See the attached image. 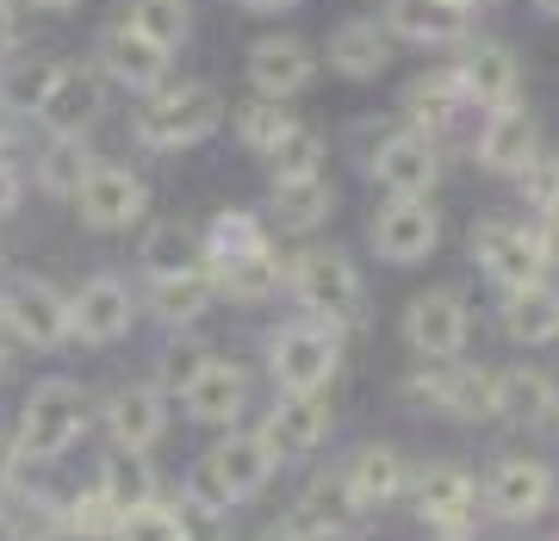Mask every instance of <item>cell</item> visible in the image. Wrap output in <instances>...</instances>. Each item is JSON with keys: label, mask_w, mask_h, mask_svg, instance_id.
Listing matches in <instances>:
<instances>
[{"label": "cell", "mask_w": 559, "mask_h": 541, "mask_svg": "<svg viewBox=\"0 0 559 541\" xmlns=\"http://www.w3.org/2000/svg\"><path fill=\"white\" fill-rule=\"evenodd\" d=\"M286 131H293V113H286V101H267V94H261V101H249V106L237 113V138H242V150H255V156H267V150H274Z\"/></svg>", "instance_id": "obj_36"}, {"label": "cell", "mask_w": 559, "mask_h": 541, "mask_svg": "<svg viewBox=\"0 0 559 541\" xmlns=\"http://www.w3.org/2000/svg\"><path fill=\"white\" fill-rule=\"evenodd\" d=\"M342 485H348V498H355L360 510H385L392 498H404V485H411V467H404V455L392 448V442H367L355 461H348Z\"/></svg>", "instance_id": "obj_23"}, {"label": "cell", "mask_w": 559, "mask_h": 541, "mask_svg": "<svg viewBox=\"0 0 559 541\" xmlns=\"http://www.w3.org/2000/svg\"><path fill=\"white\" fill-rule=\"evenodd\" d=\"M318 75V57H311V44L305 38H261L249 50V87L267 94V101H293L305 94Z\"/></svg>", "instance_id": "obj_18"}, {"label": "cell", "mask_w": 559, "mask_h": 541, "mask_svg": "<svg viewBox=\"0 0 559 541\" xmlns=\"http://www.w3.org/2000/svg\"><path fill=\"white\" fill-rule=\"evenodd\" d=\"M94 175V156L87 150H75V138H57V150L44 156V168H38V180L50 187V193H69L75 200V187Z\"/></svg>", "instance_id": "obj_42"}, {"label": "cell", "mask_w": 559, "mask_h": 541, "mask_svg": "<svg viewBox=\"0 0 559 541\" xmlns=\"http://www.w3.org/2000/svg\"><path fill=\"white\" fill-rule=\"evenodd\" d=\"M540 13H554V20H559V0H540Z\"/></svg>", "instance_id": "obj_55"}, {"label": "cell", "mask_w": 559, "mask_h": 541, "mask_svg": "<svg viewBox=\"0 0 559 541\" xmlns=\"http://www.w3.org/2000/svg\"><path fill=\"white\" fill-rule=\"evenodd\" d=\"M510 423H547L559 417V386L540 367H503V411Z\"/></svg>", "instance_id": "obj_32"}, {"label": "cell", "mask_w": 559, "mask_h": 541, "mask_svg": "<svg viewBox=\"0 0 559 541\" xmlns=\"http://www.w3.org/2000/svg\"><path fill=\"white\" fill-rule=\"evenodd\" d=\"M503 337L522 342V349H540V342L559 337V293L547 281L535 286H516L510 299H503Z\"/></svg>", "instance_id": "obj_28"}, {"label": "cell", "mask_w": 559, "mask_h": 541, "mask_svg": "<svg viewBox=\"0 0 559 541\" xmlns=\"http://www.w3.org/2000/svg\"><path fill=\"white\" fill-rule=\"evenodd\" d=\"M460 106H466V94H460L454 69H429V75H417L404 87V119L417 125V131H441Z\"/></svg>", "instance_id": "obj_31"}, {"label": "cell", "mask_w": 559, "mask_h": 541, "mask_svg": "<svg viewBox=\"0 0 559 541\" xmlns=\"http://www.w3.org/2000/svg\"><path fill=\"white\" fill-rule=\"evenodd\" d=\"M417 510H423V522H429L436 536L466 541V536H473V522H479V480H473V473H466L460 461L423 467V480H417Z\"/></svg>", "instance_id": "obj_8"}, {"label": "cell", "mask_w": 559, "mask_h": 541, "mask_svg": "<svg viewBox=\"0 0 559 541\" xmlns=\"http://www.w3.org/2000/svg\"><path fill=\"white\" fill-rule=\"evenodd\" d=\"M20 461H25V455H20V442H13V436H0V498L13 492V473H20Z\"/></svg>", "instance_id": "obj_48"}, {"label": "cell", "mask_w": 559, "mask_h": 541, "mask_svg": "<svg viewBox=\"0 0 559 541\" xmlns=\"http://www.w3.org/2000/svg\"><path fill=\"white\" fill-rule=\"evenodd\" d=\"M473 261L485 268V281L503 286V293L547 281V268H554V261L540 256L535 231L516 224V219H479L473 224Z\"/></svg>", "instance_id": "obj_5"}, {"label": "cell", "mask_w": 559, "mask_h": 541, "mask_svg": "<svg viewBox=\"0 0 559 541\" xmlns=\"http://www.w3.org/2000/svg\"><path fill=\"white\" fill-rule=\"evenodd\" d=\"M392 62V32L380 20H348L330 32V69L348 81H373Z\"/></svg>", "instance_id": "obj_25"}, {"label": "cell", "mask_w": 559, "mask_h": 541, "mask_svg": "<svg viewBox=\"0 0 559 541\" xmlns=\"http://www.w3.org/2000/svg\"><path fill=\"white\" fill-rule=\"evenodd\" d=\"M119 504H112V492L106 485H94V492H81L69 510H62V529H75V536H87V541H112V529H119Z\"/></svg>", "instance_id": "obj_40"}, {"label": "cell", "mask_w": 559, "mask_h": 541, "mask_svg": "<svg viewBox=\"0 0 559 541\" xmlns=\"http://www.w3.org/2000/svg\"><path fill=\"white\" fill-rule=\"evenodd\" d=\"M267 162H274V180L323 175V138L311 131V125H293V131H286L274 150H267Z\"/></svg>", "instance_id": "obj_37"}, {"label": "cell", "mask_w": 559, "mask_h": 541, "mask_svg": "<svg viewBox=\"0 0 559 541\" xmlns=\"http://www.w3.org/2000/svg\"><path fill=\"white\" fill-rule=\"evenodd\" d=\"M373 249H380L392 268H411V261H429L441 249V212L429 205V193H392V200L373 212Z\"/></svg>", "instance_id": "obj_7"}, {"label": "cell", "mask_w": 559, "mask_h": 541, "mask_svg": "<svg viewBox=\"0 0 559 541\" xmlns=\"http://www.w3.org/2000/svg\"><path fill=\"white\" fill-rule=\"evenodd\" d=\"M473 156H479V168H491V175H522V168L540 156L535 113H528V106H498V113H485Z\"/></svg>", "instance_id": "obj_17"}, {"label": "cell", "mask_w": 559, "mask_h": 541, "mask_svg": "<svg viewBox=\"0 0 559 541\" xmlns=\"http://www.w3.org/2000/svg\"><path fill=\"white\" fill-rule=\"evenodd\" d=\"M342 367V324L299 318L267 337V374L280 392H323Z\"/></svg>", "instance_id": "obj_3"}, {"label": "cell", "mask_w": 559, "mask_h": 541, "mask_svg": "<svg viewBox=\"0 0 559 541\" xmlns=\"http://www.w3.org/2000/svg\"><path fill=\"white\" fill-rule=\"evenodd\" d=\"M330 399L323 392H286V399L261 417V430L255 436L274 448V461H299V455H311L323 436H330Z\"/></svg>", "instance_id": "obj_15"}, {"label": "cell", "mask_w": 559, "mask_h": 541, "mask_svg": "<svg viewBox=\"0 0 559 541\" xmlns=\"http://www.w3.org/2000/svg\"><path fill=\"white\" fill-rule=\"evenodd\" d=\"M0 374H7V349H0Z\"/></svg>", "instance_id": "obj_57"}, {"label": "cell", "mask_w": 559, "mask_h": 541, "mask_svg": "<svg viewBox=\"0 0 559 541\" xmlns=\"http://www.w3.org/2000/svg\"><path fill=\"white\" fill-rule=\"evenodd\" d=\"M255 249H267V231L249 212H218L212 231H205V261H237V256H255Z\"/></svg>", "instance_id": "obj_35"}, {"label": "cell", "mask_w": 559, "mask_h": 541, "mask_svg": "<svg viewBox=\"0 0 559 541\" xmlns=\"http://www.w3.org/2000/svg\"><path fill=\"white\" fill-rule=\"evenodd\" d=\"M224 125V101L205 81H180V87H150V101L138 106V143L150 150H193Z\"/></svg>", "instance_id": "obj_1"}, {"label": "cell", "mask_w": 559, "mask_h": 541, "mask_svg": "<svg viewBox=\"0 0 559 541\" xmlns=\"http://www.w3.org/2000/svg\"><path fill=\"white\" fill-rule=\"evenodd\" d=\"M143 205H150V193H143V180L131 175V168L94 162V175L75 187V212H81V224H94V231H131V224L143 219Z\"/></svg>", "instance_id": "obj_14"}, {"label": "cell", "mask_w": 559, "mask_h": 541, "mask_svg": "<svg viewBox=\"0 0 559 541\" xmlns=\"http://www.w3.org/2000/svg\"><path fill=\"white\" fill-rule=\"evenodd\" d=\"M87 430V404H81V392L69 380H44L32 399H25L20 411V455L25 461H57L62 448Z\"/></svg>", "instance_id": "obj_6"}, {"label": "cell", "mask_w": 559, "mask_h": 541, "mask_svg": "<svg viewBox=\"0 0 559 541\" xmlns=\"http://www.w3.org/2000/svg\"><path fill=\"white\" fill-rule=\"evenodd\" d=\"M280 281H286V268H280L274 249H255V256H237V261H212V286H218V299H230V305L274 299Z\"/></svg>", "instance_id": "obj_27"}, {"label": "cell", "mask_w": 559, "mask_h": 541, "mask_svg": "<svg viewBox=\"0 0 559 541\" xmlns=\"http://www.w3.org/2000/svg\"><path fill=\"white\" fill-rule=\"evenodd\" d=\"M106 106V87L94 69H81V62H57V75H50V87H44L38 101V119L50 138H81L87 125L100 119Z\"/></svg>", "instance_id": "obj_13"}, {"label": "cell", "mask_w": 559, "mask_h": 541, "mask_svg": "<svg viewBox=\"0 0 559 541\" xmlns=\"http://www.w3.org/2000/svg\"><path fill=\"white\" fill-rule=\"evenodd\" d=\"M180 399H187V417L205 423V430H230L242 417V404H249V374H242L237 361H218L205 355L187 380H180Z\"/></svg>", "instance_id": "obj_12"}, {"label": "cell", "mask_w": 559, "mask_h": 541, "mask_svg": "<svg viewBox=\"0 0 559 541\" xmlns=\"http://www.w3.org/2000/svg\"><path fill=\"white\" fill-rule=\"evenodd\" d=\"M32 7H75V0H32Z\"/></svg>", "instance_id": "obj_54"}, {"label": "cell", "mask_w": 559, "mask_h": 541, "mask_svg": "<svg viewBox=\"0 0 559 541\" xmlns=\"http://www.w3.org/2000/svg\"><path fill=\"white\" fill-rule=\"evenodd\" d=\"M516 187H522V200H528V212L559 205V156H547V150H540V156L516 175Z\"/></svg>", "instance_id": "obj_45"}, {"label": "cell", "mask_w": 559, "mask_h": 541, "mask_svg": "<svg viewBox=\"0 0 559 541\" xmlns=\"http://www.w3.org/2000/svg\"><path fill=\"white\" fill-rule=\"evenodd\" d=\"M286 522H293L299 536H311V541H342V536H355L360 504L348 498L342 480H318V485H305V498L286 510Z\"/></svg>", "instance_id": "obj_24"}, {"label": "cell", "mask_w": 559, "mask_h": 541, "mask_svg": "<svg viewBox=\"0 0 559 541\" xmlns=\"http://www.w3.org/2000/svg\"><path fill=\"white\" fill-rule=\"evenodd\" d=\"M528 231H535L540 256H547V261H559V205H547V212H535V224H528Z\"/></svg>", "instance_id": "obj_47"}, {"label": "cell", "mask_w": 559, "mask_h": 541, "mask_svg": "<svg viewBox=\"0 0 559 541\" xmlns=\"http://www.w3.org/2000/svg\"><path fill=\"white\" fill-rule=\"evenodd\" d=\"M261 541H311V536H299L293 522H280V529H267V536H261Z\"/></svg>", "instance_id": "obj_52"}, {"label": "cell", "mask_w": 559, "mask_h": 541, "mask_svg": "<svg viewBox=\"0 0 559 541\" xmlns=\"http://www.w3.org/2000/svg\"><path fill=\"white\" fill-rule=\"evenodd\" d=\"M466 25H473V13L454 7V0H392L385 7V32L404 44H429V50L466 44Z\"/></svg>", "instance_id": "obj_21"}, {"label": "cell", "mask_w": 559, "mask_h": 541, "mask_svg": "<svg viewBox=\"0 0 559 541\" xmlns=\"http://www.w3.org/2000/svg\"><path fill=\"white\" fill-rule=\"evenodd\" d=\"M112 541H180V510L162 498H143L131 504L119 517V529H112Z\"/></svg>", "instance_id": "obj_39"}, {"label": "cell", "mask_w": 559, "mask_h": 541, "mask_svg": "<svg viewBox=\"0 0 559 541\" xmlns=\"http://www.w3.org/2000/svg\"><path fill=\"white\" fill-rule=\"evenodd\" d=\"M20 205V175H13V162H0V212H13Z\"/></svg>", "instance_id": "obj_50"}, {"label": "cell", "mask_w": 559, "mask_h": 541, "mask_svg": "<svg viewBox=\"0 0 559 541\" xmlns=\"http://www.w3.org/2000/svg\"><path fill=\"white\" fill-rule=\"evenodd\" d=\"M131 25H138L143 38H156L162 50H175L187 38L193 13H187V0H131Z\"/></svg>", "instance_id": "obj_38"}, {"label": "cell", "mask_w": 559, "mask_h": 541, "mask_svg": "<svg viewBox=\"0 0 559 541\" xmlns=\"http://www.w3.org/2000/svg\"><path fill=\"white\" fill-rule=\"evenodd\" d=\"M0 330H13L32 349H57L69 342V299L50 281H13L0 293Z\"/></svg>", "instance_id": "obj_10"}, {"label": "cell", "mask_w": 559, "mask_h": 541, "mask_svg": "<svg viewBox=\"0 0 559 541\" xmlns=\"http://www.w3.org/2000/svg\"><path fill=\"white\" fill-rule=\"evenodd\" d=\"M373 180L385 193H436L441 180V150H436V131H399L373 150Z\"/></svg>", "instance_id": "obj_16"}, {"label": "cell", "mask_w": 559, "mask_h": 541, "mask_svg": "<svg viewBox=\"0 0 559 541\" xmlns=\"http://www.w3.org/2000/svg\"><path fill=\"white\" fill-rule=\"evenodd\" d=\"M503 411V367H454L448 417L460 423H491Z\"/></svg>", "instance_id": "obj_33"}, {"label": "cell", "mask_w": 559, "mask_h": 541, "mask_svg": "<svg viewBox=\"0 0 559 541\" xmlns=\"http://www.w3.org/2000/svg\"><path fill=\"white\" fill-rule=\"evenodd\" d=\"M448 392H454V361H429L423 374L404 380V399L423 404V411H448Z\"/></svg>", "instance_id": "obj_44"}, {"label": "cell", "mask_w": 559, "mask_h": 541, "mask_svg": "<svg viewBox=\"0 0 559 541\" xmlns=\"http://www.w3.org/2000/svg\"><path fill=\"white\" fill-rule=\"evenodd\" d=\"M100 485L112 492V504L119 510H131V504L156 498V473H150V448H112L100 467Z\"/></svg>", "instance_id": "obj_34"}, {"label": "cell", "mask_w": 559, "mask_h": 541, "mask_svg": "<svg viewBox=\"0 0 559 541\" xmlns=\"http://www.w3.org/2000/svg\"><path fill=\"white\" fill-rule=\"evenodd\" d=\"M7 131H13V106H7V94H0V143H7Z\"/></svg>", "instance_id": "obj_53"}, {"label": "cell", "mask_w": 559, "mask_h": 541, "mask_svg": "<svg viewBox=\"0 0 559 541\" xmlns=\"http://www.w3.org/2000/svg\"><path fill=\"white\" fill-rule=\"evenodd\" d=\"M143 261H150V274H180V268H193V237L180 224H156L143 243Z\"/></svg>", "instance_id": "obj_43"}, {"label": "cell", "mask_w": 559, "mask_h": 541, "mask_svg": "<svg viewBox=\"0 0 559 541\" xmlns=\"http://www.w3.org/2000/svg\"><path fill=\"white\" fill-rule=\"evenodd\" d=\"M224 510H212V504L187 498L180 504V541H224Z\"/></svg>", "instance_id": "obj_46"}, {"label": "cell", "mask_w": 559, "mask_h": 541, "mask_svg": "<svg viewBox=\"0 0 559 541\" xmlns=\"http://www.w3.org/2000/svg\"><path fill=\"white\" fill-rule=\"evenodd\" d=\"M330 205H336V193H330V180H323V175L274 180V224H280V231H293V237L318 231V224L330 219Z\"/></svg>", "instance_id": "obj_30"}, {"label": "cell", "mask_w": 559, "mask_h": 541, "mask_svg": "<svg viewBox=\"0 0 559 541\" xmlns=\"http://www.w3.org/2000/svg\"><path fill=\"white\" fill-rule=\"evenodd\" d=\"M454 75H460V94H466V106H479V113L516 106L522 69H516V57H510L503 44H473V50L454 62Z\"/></svg>", "instance_id": "obj_19"}, {"label": "cell", "mask_w": 559, "mask_h": 541, "mask_svg": "<svg viewBox=\"0 0 559 541\" xmlns=\"http://www.w3.org/2000/svg\"><path fill=\"white\" fill-rule=\"evenodd\" d=\"M212 299H218L212 268H180V274H156L150 281V311L162 324H200Z\"/></svg>", "instance_id": "obj_29"}, {"label": "cell", "mask_w": 559, "mask_h": 541, "mask_svg": "<svg viewBox=\"0 0 559 541\" xmlns=\"http://www.w3.org/2000/svg\"><path fill=\"white\" fill-rule=\"evenodd\" d=\"M100 62H106V75L124 81V87H138V94H150V87L168 81V50H162L156 38H143L131 20L112 25L100 38Z\"/></svg>", "instance_id": "obj_22"}, {"label": "cell", "mask_w": 559, "mask_h": 541, "mask_svg": "<svg viewBox=\"0 0 559 541\" xmlns=\"http://www.w3.org/2000/svg\"><path fill=\"white\" fill-rule=\"evenodd\" d=\"M13 44H20V20H13V7L0 0V62L13 57Z\"/></svg>", "instance_id": "obj_49"}, {"label": "cell", "mask_w": 559, "mask_h": 541, "mask_svg": "<svg viewBox=\"0 0 559 541\" xmlns=\"http://www.w3.org/2000/svg\"><path fill=\"white\" fill-rule=\"evenodd\" d=\"M286 286H293V299L311 311V318H330V324H360L367 311V286H360L355 261L342 256V249H305L293 268H286Z\"/></svg>", "instance_id": "obj_4"}, {"label": "cell", "mask_w": 559, "mask_h": 541, "mask_svg": "<svg viewBox=\"0 0 559 541\" xmlns=\"http://www.w3.org/2000/svg\"><path fill=\"white\" fill-rule=\"evenodd\" d=\"M7 536L13 541H50L62 529V510L57 504H44V498H13V492H7Z\"/></svg>", "instance_id": "obj_41"}, {"label": "cell", "mask_w": 559, "mask_h": 541, "mask_svg": "<svg viewBox=\"0 0 559 541\" xmlns=\"http://www.w3.org/2000/svg\"><path fill=\"white\" fill-rule=\"evenodd\" d=\"M237 7H249V13H293L299 0H237Z\"/></svg>", "instance_id": "obj_51"}, {"label": "cell", "mask_w": 559, "mask_h": 541, "mask_svg": "<svg viewBox=\"0 0 559 541\" xmlns=\"http://www.w3.org/2000/svg\"><path fill=\"white\" fill-rule=\"evenodd\" d=\"M274 448L261 436H230L218 442V448H205L200 467H193V480H187V498L212 504V510H230V504H249L261 492V485L274 480Z\"/></svg>", "instance_id": "obj_2"}, {"label": "cell", "mask_w": 559, "mask_h": 541, "mask_svg": "<svg viewBox=\"0 0 559 541\" xmlns=\"http://www.w3.org/2000/svg\"><path fill=\"white\" fill-rule=\"evenodd\" d=\"M554 504V467L528 461V455H503L485 473V510L498 522H535Z\"/></svg>", "instance_id": "obj_9"}, {"label": "cell", "mask_w": 559, "mask_h": 541, "mask_svg": "<svg viewBox=\"0 0 559 541\" xmlns=\"http://www.w3.org/2000/svg\"><path fill=\"white\" fill-rule=\"evenodd\" d=\"M466 330H473V318H466L460 293H448V286L417 293V299H411V311H404V342H411L423 361H460Z\"/></svg>", "instance_id": "obj_11"}, {"label": "cell", "mask_w": 559, "mask_h": 541, "mask_svg": "<svg viewBox=\"0 0 559 541\" xmlns=\"http://www.w3.org/2000/svg\"><path fill=\"white\" fill-rule=\"evenodd\" d=\"M106 430H112V448H156L168 430V404L156 386H124L106 411Z\"/></svg>", "instance_id": "obj_26"}, {"label": "cell", "mask_w": 559, "mask_h": 541, "mask_svg": "<svg viewBox=\"0 0 559 541\" xmlns=\"http://www.w3.org/2000/svg\"><path fill=\"white\" fill-rule=\"evenodd\" d=\"M454 7H466V13H473V7H485V0H454Z\"/></svg>", "instance_id": "obj_56"}, {"label": "cell", "mask_w": 559, "mask_h": 541, "mask_svg": "<svg viewBox=\"0 0 559 541\" xmlns=\"http://www.w3.org/2000/svg\"><path fill=\"white\" fill-rule=\"evenodd\" d=\"M124 330H131V293H124L112 274H100V281H87L69 299V337L94 342V349H106V342H119Z\"/></svg>", "instance_id": "obj_20"}]
</instances>
